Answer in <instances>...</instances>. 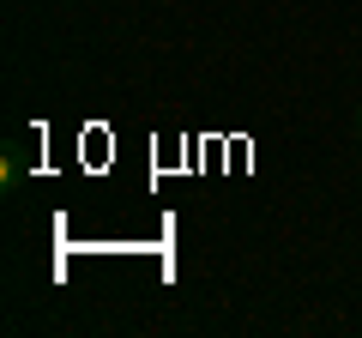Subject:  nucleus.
Returning a JSON list of instances; mask_svg holds the SVG:
<instances>
[{"instance_id": "nucleus-1", "label": "nucleus", "mask_w": 362, "mask_h": 338, "mask_svg": "<svg viewBox=\"0 0 362 338\" xmlns=\"http://www.w3.org/2000/svg\"><path fill=\"white\" fill-rule=\"evenodd\" d=\"M18 175H25V157H18V145H6V157H0V187H13Z\"/></svg>"}, {"instance_id": "nucleus-2", "label": "nucleus", "mask_w": 362, "mask_h": 338, "mask_svg": "<svg viewBox=\"0 0 362 338\" xmlns=\"http://www.w3.org/2000/svg\"><path fill=\"white\" fill-rule=\"evenodd\" d=\"M356 139H362V109H356Z\"/></svg>"}]
</instances>
